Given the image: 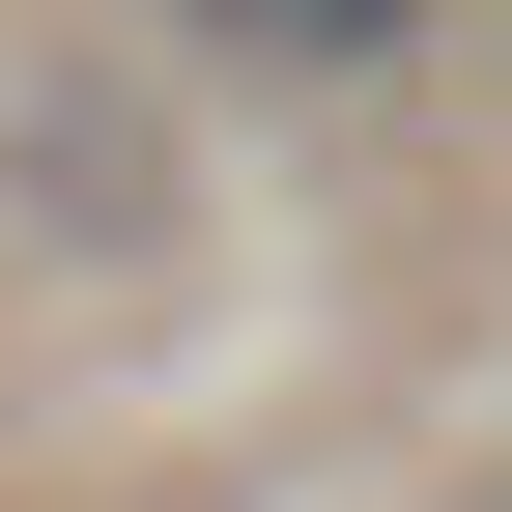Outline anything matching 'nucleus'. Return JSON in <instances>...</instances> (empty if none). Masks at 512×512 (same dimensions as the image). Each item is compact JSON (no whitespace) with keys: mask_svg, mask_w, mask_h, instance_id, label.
<instances>
[{"mask_svg":"<svg viewBox=\"0 0 512 512\" xmlns=\"http://www.w3.org/2000/svg\"><path fill=\"white\" fill-rule=\"evenodd\" d=\"M200 29H228V57H399L427 0H200Z\"/></svg>","mask_w":512,"mask_h":512,"instance_id":"nucleus-1","label":"nucleus"}]
</instances>
